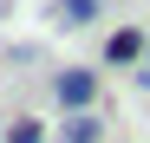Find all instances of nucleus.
Masks as SVG:
<instances>
[{
  "label": "nucleus",
  "mask_w": 150,
  "mask_h": 143,
  "mask_svg": "<svg viewBox=\"0 0 150 143\" xmlns=\"http://www.w3.org/2000/svg\"><path fill=\"white\" fill-rule=\"evenodd\" d=\"M52 98H59L65 111H91V98H98V72H85V65H65L59 78H52Z\"/></svg>",
  "instance_id": "obj_1"
},
{
  "label": "nucleus",
  "mask_w": 150,
  "mask_h": 143,
  "mask_svg": "<svg viewBox=\"0 0 150 143\" xmlns=\"http://www.w3.org/2000/svg\"><path fill=\"white\" fill-rule=\"evenodd\" d=\"M144 52H150V33H137V26H117L105 39V65H144Z\"/></svg>",
  "instance_id": "obj_2"
},
{
  "label": "nucleus",
  "mask_w": 150,
  "mask_h": 143,
  "mask_svg": "<svg viewBox=\"0 0 150 143\" xmlns=\"http://www.w3.org/2000/svg\"><path fill=\"white\" fill-rule=\"evenodd\" d=\"M59 137H65V143H98V137H105V124H98V111H65Z\"/></svg>",
  "instance_id": "obj_3"
},
{
  "label": "nucleus",
  "mask_w": 150,
  "mask_h": 143,
  "mask_svg": "<svg viewBox=\"0 0 150 143\" xmlns=\"http://www.w3.org/2000/svg\"><path fill=\"white\" fill-rule=\"evenodd\" d=\"M52 20H59V26H91V20H98V0H59Z\"/></svg>",
  "instance_id": "obj_4"
},
{
  "label": "nucleus",
  "mask_w": 150,
  "mask_h": 143,
  "mask_svg": "<svg viewBox=\"0 0 150 143\" xmlns=\"http://www.w3.org/2000/svg\"><path fill=\"white\" fill-rule=\"evenodd\" d=\"M7 143H46V124H39V117H13V124H7Z\"/></svg>",
  "instance_id": "obj_5"
},
{
  "label": "nucleus",
  "mask_w": 150,
  "mask_h": 143,
  "mask_svg": "<svg viewBox=\"0 0 150 143\" xmlns=\"http://www.w3.org/2000/svg\"><path fill=\"white\" fill-rule=\"evenodd\" d=\"M137 85H144V91H150V59H144V65H137Z\"/></svg>",
  "instance_id": "obj_6"
},
{
  "label": "nucleus",
  "mask_w": 150,
  "mask_h": 143,
  "mask_svg": "<svg viewBox=\"0 0 150 143\" xmlns=\"http://www.w3.org/2000/svg\"><path fill=\"white\" fill-rule=\"evenodd\" d=\"M144 59H150V52H144Z\"/></svg>",
  "instance_id": "obj_7"
}]
</instances>
